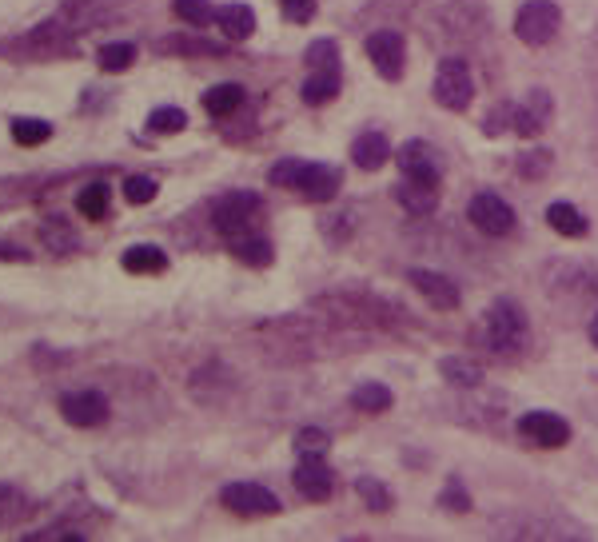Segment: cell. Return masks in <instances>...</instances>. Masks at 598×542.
<instances>
[{"label":"cell","mask_w":598,"mask_h":542,"mask_svg":"<svg viewBox=\"0 0 598 542\" xmlns=\"http://www.w3.org/2000/svg\"><path fill=\"white\" fill-rule=\"evenodd\" d=\"M68 52H72L68 20H44L20 40L0 44V56H20V60H48V56H68Z\"/></svg>","instance_id":"6da1fadb"},{"label":"cell","mask_w":598,"mask_h":542,"mask_svg":"<svg viewBox=\"0 0 598 542\" xmlns=\"http://www.w3.org/2000/svg\"><path fill=\"white\" fill-rule=\"evenodd\" d=\"M483 331H487V347L495 355H519L527 347V319L511 299L491 303V311L483 319Z\"/></svg>","instance_id":"7a4b0ae2"},{"label":"cell","mask_w":598,"mask_h":542,"mask_svg":"<svg viewBox=\"0 0 598 542\" xmlns=\"http://www.w3.org/2000/svg\"><path fill=\"white\" fill-rule=\"evenodd\" d=\"M212 224H216L220 236L240 240V236L256 232V224H260V200H256L252 192H236V196H228V200L216 204Z\"/></svg>","instance_id":"3957f363"},{"label":"cell","mask_w":598,"mask_h":542,"mask_svg":"<svg viewBox=\"0 0 598 542\" xmlns=\"http://www.w3.org/2000/svg\"><path fill=\"white\" fill-rule=\"evenodd\" d=\"M559 8L551 4V0H527L523 8H519V16H515V36L523 40V44H531V48H543V44H551L555 40V32H559Z\"/></svg>","instance_id":"277c9868"},{"label":"cell","mask_w":598,"mask_h":542,"mask_svg":"<svg viewBox=\"0 0 598 542\" xmlns=\"http://www.w3.org/2000/svg\"><path fill=\"white\" fill-rule=\"evenodd\" d=\"M220 499L240 519H268V515L280 511V499L268 487H260V483H232V487H224Z\"/></svg>","instance_id":"5b68a950"},{"label":"cell","mask_w":598,"mask_h":542,"mask_svg":"<svg viewBox=\"0 0 598 542\" xmlns=\"http://www.w3.org/2000/svg\"><path fill=\"white\" fill-rule=\"evenodd\" d=\"M475 96V84H471V72L463 60H443L439 72H435V100L451 112H463Z\"/></svg>","instance_id":"8992f818"},{"label":"cell","mask_w":598,"mask_h":542,"mask_svg":"<svg viewBox=\"0 0 598 542\" xmlns=\"http://www.w3.org/2000/svg\"><path fill=\"white\" fill-rule=\"evenodd\" d=\"M399 172H403V180H415V184L435 188V184H439V176H443V160L435 156V148H431V144L411 140V144H403V148H399Z\"/></svg>","instance_id":"52a82bcc"},{"label":"cell","mask_w":598,"mask_h":542,"mask_svg":"<svg viewBox=\"0 0 598 542\" xmlns=\"http://www.w3.org/2000/svg\"><path fill=\"white\" fill-rule=\"evenodd\" d=\"M471 224L483 232V236H507L511 228H515V212H511V204L507 200H499L495 192H479L475 200H471Z\"/></svg>","instance_id":"ba28073f"},{"label":"cell","mask_w":598,"mask_h":542,"mask_svg":"<svg viewBox=\"0 0 598 542\" xmlns=\"http://www.w3.org/2000/svg\"><path fill=\"white\" fill-rule=\"evenodd\" d=\"M519 435H523L527 443L551 451V447H563V443L571 439V423L559 419V415H551V411H527V415L519 419Z\"/></svg>","instance_id":"9c48e42d"},{"label":"cell","mask_w":598,"mask_h":542,"mask_svg":"<svg viewBox=\"0 0 598 542\" xmlns=\"http://www.w3.org/2000/svg\"><path fill=\"white\" fill-rule=\"evenodd\" d=\"M367 56L375 64V72L383 80H399L403 76V36L383 28V32H371L367 36Z\"/></svg>","instance_id":"30bf717a"},{"label":"cell","mask_w":598,"mask_h":542,"mask_svg":"<svg viewBox=\"0 0 598 542\" xmlns=\"http://www.w3.org/2000/svg\"><path fill=\"white\" fill-rule=\"evenodd\" d=\"M60 415L72 427H100L108 419V399L100 391H68L60 399Z\"/></svg>","instance_id":"8fae6325"},{"label":"cell","mask_w":598,"mask_h":542,"mask_svg":"<svg viewBox=\"0 0 598 542\" xmlns=\"http://www.w3.org/2000/svg\"><path fill=\"white\" fill-rule=\"evenodd\" d=\"M292 483H296V491L303 495V499L323 503V499L331 495V487H335V475H331V467H327L319 455H303L296 467V475H292Z\"/></svg>","instance_id":"7c38bea8"},{"label":"cell","mask_w":598,"mask_h":542,"mask_svg":"<svg viewBox=\"0 0 598 542\" xmlns=\"http://www.w3.org/2000/svg\"><path fill=\"white\" fill-rule=\"evenodd\" d=\"M411 283H415V291H419L435 311H455V307H459V287H455L451 275L415 268L411 271Z\"/></svg>","instance_id":"4fadbf2b"},{"label":"cell","mask_w":598,"mask_h":542,"mask_svg":"<svg viewBox=\"0 0 598 542\" xmlns=\"http://www.w3.org/2000/svg\"><path fill=\"white\" fill-rule=\"evenodd\" d=\"M296 188L303 200H311V204H327V200H335V192H339V172L327 168V164H303V168H299Z\"/></svg>","instance_id":"5bb4252c"},{"label":"cell","mask_w":598,"mask_h":542,"mask_svg":"<svg viewBox=\"0 0 598 542\" xmlns=\"http://www.w3.org/2000/svg\"><path fill=\"white\" fill-rule=\"evenodd\" d=\"M351 160H355V168H363V172H379V168L391 160V144H387L379 132H363V136L351 144Z\"/></svg>","instance_id":"9a60e30c"},{"label":"cell","mask_w":598,"mask_h":542,"mask_svg":"<svg viewBox=\"0 0 598 542\" xmlns=\"http://www.w3.org/2000/svg\"><path fill=\"white\" fill-rule=\"evenodd\" d=\"M120 264H124V271H132V275H160V271H168V256L156 244H132L120 256Z\"/></svg>","instance_id":"2e32d148"},{"label":"cell","mask_w":598,"mask_h":542,"mask_svg":"<svg viewBox=\"0 0 598 542\" xmlns=\"http://www.w3.org/2000/svg\"><path fill=\"white\" fill-rule=\"evenodd\" d=\"M216 24H220L232 40H248V36L256 32V12H252V4H224V8L216 12Z\"/></svg>","instance_id":"e0dca14e"},{"label":"cell","mask_w":598,"mask_h":542,"mask_svg":"<svg viewBox=\"0 0 598 542\" xmlns=\"http://www.w3.org/2000/svg\"><path fill=\"white\" fill-rule=\"evenodd\" d=\"M232 252H236L244 264H252V268H268V264L276 260L272 240H268V236H260V232H248V236L232 240Z\"/></svg>","instance_id":"ac0fdd59"},{"label":"cell","mask_w":598,"mask_h":542,"mask_svg":"<svg viewBox=\"0 0 598 542\" xmlns=\"http://www.w3.org/2000/svg\"><path fill=\"white\" fill-rule=\"evenodd\" d=\"M28 511H32L28 495L16 491V487H8V483H0V531H12L16 523H24Z\"/></svg>","instance_id":"d6986e66"},{"label":"cell","mask_w":598,"mask_h":542,"mask_svg":"<svg viewBox=\"0 0 598 542\" xmlns=\"http://www.w3.org/2000/svg\"><path fill=\"white\" fill-rule=\"evenodd\" d=\"M395 200H399L407 212H415V216H427V212L435 208V188H427V184H415V180H403V184H395Z\"/></svg>","instance_id":"ffe728a7"},{"label":"cell","mask_w":598,"mask_h":542,"mask_svg":"<svg viewBox=\"0 0 598 542\" xmlns=\"http://www.w3.org/2000/svg\"><path fill=\"white\" fill-rule=\"evenodd\" d=\"M240 104H244L240 84H216V88L204 92V108H208V116H232Z\"/></svg>","instance_id":"44dd1931"},{"label":"cell","mask_w":598,"mask_h":542,"mask_svg":"<svg viewBox=\"0 0 598 542\" xmlns=\"http://www.w3.org/2000/svg\"><path fill=\"white\" fill-rule=\"evenodd\" d=\"M547 224L559 232V236H587V220L575 204H551L547 208Z\"/></svg>","instance_id":"7402d4cb"},{"label":"cell","mask_w":598,"mask_h":542,"mask_svg":"<svg viewBox=\"0 0 598 542\" xmlns=\"http://www.w3.org/2000/svg\"><path fill=\"white\" fill-rule=\"evenodd\" d=\"M12 140L20 148H36L44 140H52V124L48 120H36V116H16L12 120Z\"/></svg>","instance_id":"603a6c76"},{"label":"cell","mask_w":598,"mask_h":542,"mask_svg":"<svg viewBox=\"0 0 598 542\" xmlns=\"http://www.w3.org/2000/svg\"><path fill=\"white\" fill-rule=\"evenodd\" d=\"M299 92H303L307 104H327V100L339 92V72H311Z\"/></svg>","instance_id":"cb8c5ba5"},{"label":"cell","mask_w":598,"mask_h":542,"mask_svg":"<svg viewBox=\"0 0 598 542\" xmlns=\"http://www.w3.org/2000/svg\"><path fill=\"white\" fill-rule=\"evenodd\" d=\"M76 212H84L88 220H104L108 216V184H88V188H80V196H76Z\"/></svg>","instance_id":"d4e9b609"},{"label":"cell","mask_w":598,"mask_h":542,"mask_svg":"<svg viewBox=\"0 0 598 542\" xmlns=\"http://www.w3.org/2000/svg\"><path fill=\"white\" fill-rule=\"evenodd\" d=\"M351 403H355L359 411H371V415H379V411H387V407H391V391H387L383 383H363V387H355Z\"/></svg>","instance_id":"484cf974"},{"label":"cell","mask_w":598,"mask_h":542,"mask_svg":"<svg viewBox=\"0 0 598 542\" xmlns=\"http://www.w3.org/2000/svg\"><path fill=\"white\" fill-rule=\"evenodd\" d=\"M172 12L192 28H208L216 20V8L208 0H172Z\"/></svg>","instance_id":"4316f807"},{"label":"cell","mask_w":598,"mask_h":542,"mask_svg":"<svg viewBox=\"0 0 598 542\" xmlns=\"http://www.w3.org/2000/svg\"><path fill=\"white\" fill-rule=\"evenodd\" d=\"M355 491H359V499H363L371 511H379V515H383V511H391V491H387L379 479L359 475V479H355Z\"/></svg>","instance_id":"83f0119b"},{"label":"cell","mask_w":598,"mask_h":542,"mask_svg":"<svg viewBox=\"0 0 598 542\" xmlns=\"http://www.w3.org/2000/svg\"><path fill=\"white\" fill-rule=\"evenodd\" d=\"M136 64V44H104L100 48V68L104 72H124V68H132Z\"/></svg>","instance_id":"f1b7e54d"},{"label":"cell","mask_w":598,"mask_h":542,"mask_svg":"<svg viewBox=\"0 0 598 542\" xmlns=\"http://www.w3.org/2000/svg\"><path fill=\"white\" fill-rule=\"evenodd\" d=\"M307 68L311 72H339V48H335V40H315L307 48Z\"/></svg>","instance_id":"f546056e"},{"label":"cell","mask_w":598,"mask_h":542,"mask_svg":"<svg viewBox=\"0 0 598 542\" xmlns=\"http://www.w3.org/2000/svg\"><path fill=\"white\" fill-rule=\"evenodd\" d=\"M443 379L455 383V387H475L483 375H479V367L467 363V359H443Z\"/></svg>","instance_id":"4dcf8cb0"},{"label":"cell","mask_w":598,"mask_h":542,"mask_svg":"<svg viewBox=\"0 0 598 542\" xmlns=\"http://www.w3.org/2000/svg\"><path fill=\"white\" fill-rule=\"evenodd\" d=\"M184 124H188L184 108H156V112L148 116V128L160 132V136H168V132H184Z\"/></svg>","instance_id":"1f68e13d"},{"label":"cell","mask_w":598,"mask_h":542,"mask_svg":"<svg viewBox=\"0 0 598 542\" xmlns=\"http://www.w3.org/2000/svg\"><path fill=\"white\" fill-rule=\"evenodd\" d=\"M156 192H160V188H156L152 176H128V180H124V200H128V204H152Z\"/></svg>","instance_id":"d6a6232c"},{"label":"cell","mask_w":598,"mask_h":542,"mask_svg":"<svg viewBox=\"0 0 598 542\" xmlns=\"http://www.w3.org/2000/svg\"><path fill=\"white\" fill-rule=\"evenodd\" d=\"M296 451L299 455H319V451H327V435H323L319 427H303L296 435Z\"/></svg>","instance_id":"836d02e7"},{"label":"cell","mask_w":598,"mask_h":542,"mask_svg":"<svg viewBox=\"0 0 598 542\" xmlns=\"http://www.w3.org/2000/svg\"><path fill=\"white\" fill-rule=\"evenodd\" d=\"M56 539H84V531H76V527H68V523H56V527H44V531L24 535V542H56Z\"/></svg>","instance_id":"e575fe53"},{"label":"cell","mask_w":598,"mask_h":542,"mask_svg":"<svg viewBox=\"0 0 598 542\" xmlns=\"http://www.w3.org/2000/svg\"><path fill=\"white\" fill-rule=\"evenodd\" d=\"M299 160H284V164H276L272 168V184H280V188H296V180H299Z\"/></svg>","instance_id":"d590c367"},{"label":"cell","mask_w":598,"mask_h":542,"mask_svg":"<svg viewBox=\"0 0 598 542\" xmlns=\"http://www.w3.org/2000/svg\"><path fill=\"white\" fill-rule=\"evenodd\" d=\"M311 12H315V0H284V16L296 24H303Z\"/></svg>","instance_id":"8d00e7d4"},{"label":"cell","mask_w":598,"mask_h":542,"mask_svg":"<svg viewBox=\"0 0 598 542\" xmlns=\"http://www.w3.org/2000/svg\"><path fill=\"white\" fill-rule=\"evenodd\" d=\"M443 499H447V507H451V511H467V507H471V499H467V491L459 495V487H455V483L447 487V495H443Z\"/></svg>","instance_id":"74e56055"},{"label":"cell","mask_w":598,"mask_h":542,"mask_svg":"<svg viewBox=\"0 0 598 542\" xmlns=\"http://www.w3.org/2000/svg\"><path fill=\"white\" fill-rule=\"evenodd\" d=\"M0 260H28L24 248H0Z\"/></svg>","instance_id":"f35d334b"},{"label":"cell","mask_w":598,"mask_h":542,"mask_svg":"<svg viewBox=\"0 0 598 542\" xmlns=\"http://www.w3.org/2000/svg\"><path fill=\"white\" fill-rule=\"evenodd\" d=\"M591 339H595V347H598V315L591 319Z\"/></svg>","instance_id":"ab89813d"}]
</instances>
